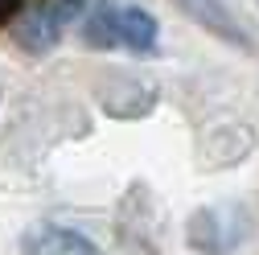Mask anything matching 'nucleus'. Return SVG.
Instances as JSON below:
<instances>
[{
  "label": "nucleus",
  "instance_id": "f257e3e1",
  "mask_svg": "<svg viewBox=\"0 0 259 255\" xmlns=\"http://www.w3.org/2000/svg\"><path fill=\"white\" fill-rule=\"evenodd\" d=\"M177 9H181L193 25H202L206 33H214L218 41L235 46V50H251V37L243 33V25L235 21V13L226 9L222 0H177Z\"/></svg>",
  "mask_w": 259,
  "mask_h": 255
},
{
  "label": "nucleus",
  "instance_id": "f03ea898",
  "mask_svg": "<svg viewBox=\"0 0 259 255\" xmlns=\"http://www.w3.org/2000/svg\"><path fill=\"white\" fill-rule=\"evenodd\" d=\"M21 251L25 255H99L95 243L70 227H54V222H37L21 235Z\"/></svg>",
  "mask_w": 259,
  "mask_h": 255
},
{
  "label": "nucleus",
  "instance_id": "7ed1b4c3",
  "mask_svg": "<svg viewBox=\"0 0 259 255\" xmlns=\"http://www.w3.org/2000/svg\"><path fill=\"white\" fill-rule=\"evenodd\" d=\"M156 37H160V25H156V17L148 9H140V5H123L119 9V46L127 54H136V58L152 54Z\"/></svg>",
  "mask_w": 259,
  "mask_h": 255
},
{
  "label": "nucleus",
  "instance_id": "20e7f679",
  "mask_svg": "<svg viewBox=\"0 0 259 255\" xmlns=\"http://www.w3.org/2000/svg\"><path fill=\"white\" fill-rule=\"evenodd\" d=\"M62 17L54 13V5L50 9H37V13H29L21 25H17V46L25 50V54H50L58 41H62Z\"/></svg>",
  "mask_w": 259,
  "mask_h": 255
},
{
  "label": "nucleus",
  "instance_id": "39448f33",
  "mask_svg": "<svg viewBox=\"0 0 259 255\" xmlns=\"http://www.w3.org/2000/svg\"><path fill=\"white\" fill-rule=\"evenodd\" d=\"M119 9L115 0H99L91 9V17L82 21V41L91 50H115L119 46Z\"/></svg>",
  "mask_w": 259,
  "mask_h": 255
},
{
  "label": "nucleus",
  "instance_id": "423d86ee",
  "mask_svg": "<svg viewBox=\"0 0 259 255\" xmlns=\"http://www.w3.org/2000/svg\"><path fill=\"white\" fill-rule=\"evenodd\" d=\"M91 5V0H54V13L62 17V25H70V21H78L82 17V9Z\"/></svg>",
  "mask_w": 259,
  "mask_h": 255
},
{
  "label": "nucleus",
  "instance_id": "0eeeda50",
  "mask_svg": "<svg viewBox=\"0 0 259 255\" xmlns=\"http://www.w3.org/2000/svg\"><path fill=\"white\" fill-rule=\"evenodd\" d=\"M21 5H25V0H0V25H9L21 13Z\"/></svg>",
  "mask_w": 259,
  "mask_h": 255
}]
</instances>
